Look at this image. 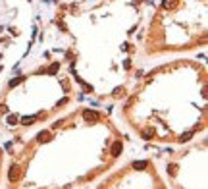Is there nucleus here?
I'll return each mask as SVG.
<instances>
[{
  "label": "nucleus",
  "instance_id": "obj_1",
  "mask_svg": "<svg viewBox=\"0 0 208 189\" xmlns=\"http://www.w3.org/2000/svg\"><path fill=\"white\" fill-rule=\"evenodd\" d=\"M17 178H19V168H17V166H12V168H10V179H12V181H16Z\"/></svg>",
  "mask_w": 208,
  "mask_h": 189
},
{
  "label": "nucleus",
  "instance_id": "obj_2",
  "mask_svg": "<svg viewBox=\"0 0 208 189\" xmlns=\"http://www.w3.org/2000/svg\"><path fill=\"white\" fill-rule=\"evenodd\" d=\"M120 152H122V143L117 141V143H114V147H112V154H114V156H117Z\"/></svg>",
  "mask_w": 208,
  "mask_h": 189
},
{
  "label": "nucleus",
  "instance_id": "obj_3",
  "mask_svg": "<svg viewBox=\"0 0 208 189\" xmlns=\"http://www.w3.org/2000/svg\"><path fill=\"white\" fill-rule=\"evenodd\" d=\"M85 118L87 120H98V114L96 112H85Z\"/></svg>",
  "mask_w": 208,
  "mask_h": 189
},
{
  "label": "nucleus",
  "instance_id": "obj_4",
  "mask_svg": "<svg viewBox=\"0 0 208 189\" xmlns=\"http://www.w3.org/2000/svg\"><path fill=\"white\" fill-rule=\"evenodd\" d=\"M133 166H135V168H144V166H146V162H135Z\"/></svg>",
  "mask_w": 208,
  "mask_h": 189
}]
</instances>
